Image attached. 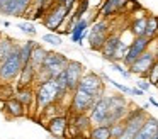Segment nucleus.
Wrapping results in <instances>:
<instances>
[{
    "mask_svg": "<svg viewBox=\"0 0 158 139\" xmlns=\"http://www.w3.org/2000/svg\"><path fill=\"white\" fill-rule=\"evenodd\" d=\"M61 100H65V98L61 95V88H60L56 78H49L43 83H38V87H36V108L39 114H43L51 105L60 104Z\"/></svg>",
    "mask_w": 158,
    "mask_h": 139,
    "instance_id": "nucleus-1",
    "label": "nucleus"
},
{
    "mask_svg": "<svg viewBox=\"0 0 158 139\" xmlns=\"http://www.w3.org/2000/svg\"><path fill=\"white\" fill-rule=\"evenodd\" d=\"M70 59L68 56H65L63 53H55V51H49L48 56H46L43 66L38 70V78L36 81L43 83V81L49 80V78H58L60 73L65 71V68L68 66Z\"/></svg>",
    "mask_w": 158,
    "mask_h": 139,
    "instance_id": "nucleus-2",
    "label": "nucleus"
},
{
    "mask_svg": "<svg viewBox=\"0 0 158 139\" xmlns=\"http://www.w3.org/2000/svg\"><path fill=\"white\" fill-rule=\"evenodd\" d=\"M22 66H24V63H22L21 53H19V43H17L15 49L5 59L0 61V81L10 83V81L17 80L19 75H21Z\"/></svg>",
    "mask_w": 158,
    "mask_h": 139,
    "instance_id": "nucleus-3",
    "label": "nucleus"
},
{
    "mask_svg": "<svg viewBox=\"0 0 158 139\" xmlns=\"http://www.w3.org/2000/svg\"><path fill=\"white\" fill-rule=\"evenodd\" d=\"M112 32V27H110V20L109 19H104V17H100V19H97L95 22L90 26L89 29V37H87V41H89V46L92 51H99L102 49V46L106 44L107 37H109V34Z\"/></svg>",
    "mask_w": 158,
    "mask_h": 139,
    "instance_id": "nucleus-4",
    "label": "nucleus"
},
{
    "mask_svg": "<svg viewBox=\"0 0 158 139\" xmlns=\"http://www.w3.org/2000/svg\"><path fill=\"white\" fill-rule=\"evenodd\" d=\"M70 12L65 5H60V3H53L48 9L46 15L43 17L41 24L49 31V32H58V29L65 24V20L68 19Z\"/></svg>",
    "mask_w": 158,
    "mask_h": 139,
    "instance_id": "nucleus-5",
    "label": "nucleus"
},
{
    "mask_svg": "<svg viewBox=\"0 0 158 139\" xmlns=\"http://www.w3.org/2000/svg\"><path fill=\"white\" fill-rule=\"evenodd\" d=\"M99 100L97 97L87 93L82 88H77L72 93V100H70V112L72 114H89V110L94 107V104Z\"/></svg>",
    "mask_w": 158,
    "mask_h": 139,
    "instance_id": "nucleus-6",
    "label": "nucleus"
},
{
    "mask_svg": "<svg viewBox=\"0 0 158 139\" xmlns=\"http://www.w3.org/2000/svg\"><path fill=\"white\" fill-rule=\"evenodd\" d=\"M78 88L85 90L87 93L94 95V97H97V98L106 95V81H104V78L100 76V75L94 73V71H85V75H83L82 80H80Z\"/></svg>",
    "mask_w": 158,
    "mask_h": 139,
    "instance_id": "nucleus-7",
    "label": "nucleus"
},
{
    "mask_svg": "<svg viewBox=\"0 0 158 139\" xmlns=\"http://www.w3.org/2000/svg\"><path fill=\"white\" fill-rule=\"evenodd\" d=\"M85 66H83L80 61H75V59H70L68 66L65 68V71L63 73H60V76L63 78V80L66 81V85H68V90L75 92L77 88H78L80 85V80H82V76L85 75Z\"/></svg>",
    "mask_w": 158,
    "mask_h": 139,
    "instance_id": "nucleus-8",
    "label": "nucleus"
},
{
    "mask_svg": "<svg viewBox=\"0 0 158 139\" xmlns=\"http://www.w3.org/2000/svg\"><path fill=\"white\" fill-rule=\"evenodd\" d=\"M110 110V93L100 97L99 100L94 104V107L89 110V117L92 121V125H106L107 115Z\"/></svg>",
    "mask_w": 158,
    "mask_h": 139,
    "instance_id": "nucleus-9",
    "label": "nucleus"
},
{
    "mask_svg": "<svg viewBox=\"0 0 158 139\" xmlns=\"http://www.w3.org/2000/svg\"><path fill=\"white\" fill-rule=\"evenodd\" d=\"M153 44V39H150V37L146 36H139V37H134L133 43L129 44V49H127V54L124 56L123 63L126 64L127 68L131 66V64L134 63V61L138 59V58L141 56V54L144 53V51L150 49V46Z\"/></svg>",
    "mask_w": 158,
    "mask_h": 139,
    "instance_id": "nucleus-10",
    "label": "nucleus"
},
{
    "mask_svg": "<svg viewBox=\"0 0 158 139\" xmlns=\"http://www.w3.org/2000/svg\"><path fill=\"white\" fill-rule=\"evenodd\" d=\"M155 61H156V56H155L153 51L151 49L144 51V53L129 66L131 75H138V76H141V78H146L148 73H150V70H151V66L155 64Z\"/></svg>",
    "mask_w": 158,
    "mask_h": 139,
    "instance_id": "nucleus-11",
    "label": "nucleus"
},
{
    "mask_svg": "<svg viewBox=\"0 0 158 139\" xmlns=\"http://www.w3.org/2000/svg\"><path fill=\"white\" fill-rule=\"evenodd\" d=\"M70 125V121L66 115H55L48 119V124L44 125L46 131L56 139H66V129Z\"/></svg>",
    "mask_w": 158,
    "mask_h": 139,
    "instance_id": "nucleus-12",
    "label": "nucleus"
},
{
    "mask_svg": "<svg viewBox=\"0 0 158 139\" xmlns=\"http://www.w3.org/2000/svg\"><path fill=\"white\" fill-rule=\"evenodd\" d=\"M90 26H92V20H90L89 17H82V19H78L75 22V26L72 27V31H70V41L75 43V44H82L83 41L89 37Z\"/></svg>",
    "mask_w": 158,
    "mask_h": 139,
    "instance_id": "nucleus-13",
    "label": "nucleus"
},
{
    "mask_svg": "<svg viewBox=\"0 0 158 139\" xmlns=\"http://www.w3.org/2000/svg\"><path fill=\"white\" fill-rule=\"evenodd\" d=\"M119 43H121V31H112L107 37L106 44L102 46L100 49V54H102L104 59H107L109 63L114 61V56H116V51L119 47Z\"/></svg>",
    "mask_w": 158,
    "mask_h": 139,
    "instance_id": "nucleus-14",
    "label": "nucleus"
},
{
    "mask_svg": "<svg viewBox=\"0 0 158 139\" xmlns=\"http://www.w3.org/2000/svg\"><path fill=\"white\" fill-rule=\"evenodd\" d=\"M126 3L127 0H104L99 7V15L104 17V19H110V17L124 12Z\"/></svg>",
    "mask_w": 158,
    "mask_h": 139,
    "instance_id": "nucleus-15",
    "label": "nucleus"
},
{
    "mask_svg": "<svg viewBox=\"0 0 158 139\" xmlns=\"http://www.w3.org/2000/svg\"><path fill=\"white\" fill-rule=\"evenodd\" d=\"M156 134H158V119L153 117V115H148L143 127L134 136V139H155Z\"/></svg>",
    "mask_w": 158,
    "mask_h": 139,
    "instance_id": "nucleus-16",
    "label": "nucleus"
},
{
    "mask_svg": "<svg viewBox=\"0 0 158 139\" xmlns=\"http://www.w3.org/2000/svg\"><path fill=\"white\" fill-rule=\"evenodd\" d=\"M36 78H38V70H36L31 63L24 64L22 70H21V75H19V78H17V88L19 87H32Z\"/></svg>",
    "mask_w": 158,
    "mask_h": 139,
    "instance_id": "nucleus-17",
    "label": "nucleus"
},
{
    "mask_svg": "<svg viewBox=\"0 0 158 139\" xmlns=\"http://www.w3.org/2000/svg\"><path fill=\"white\" fill-rule=\"evenodd\" d=\"M70 124H73L80 131V134H83L85 137H89L90 131H92V121H90L89 114H72Z\"/></svg>",
    "mask_w": 158,
    "mask_h": 139,
    "instance_id": "nucleus-18",
    "label": "nucleus"
},
{
    "mask_svg": "<svg viewBox=\"0 0 158 139\" xmlns=\"http://www.w3.org/2000/svg\"><path fill=\"white\" fill-rule=\"evenodd\" d=\"M14 95L26 108L27 107H36V90L32 87H19Z\"/></svg>",
    "mask_w": 158,
    "mask_h": 139,
    "instance_id": "nucleus-19",
    "label": "nucleus"
},
{
    "mask_svg": "<svg viewBox=\"0 0 158 139\" xmlns=\"http://www.w3.org/2000/svg\"><path fill=\"white\" fill-rule=\"evenodd\" d=\"M4 110L7 112V115H9V117H12V119H19V117H24V115H26V107L15 97L7 98V100H5Z\"/></svg>",
    "mask_w": 158,
    "mask_h": 139,
    "instance_id": "nucleus-20",
    "label": "nucleus"
},
{
    "mask_svg": "<svg viewBox=\"0 0 158 139\" xmlns=\"http://www.w3.org/2000/svg\"><path fill=\"white\" fill-rule=\"evenodd\" d=\"M36 44H38V41H34L32 37L19 43V53H21V58H22V63L24 64H27L31 61V56H32V51H34Z\"/></svg>",
    "mask_w": 158,
    "mask_h": 139,
    "instance_id": "nucleus-21",
    "label": "nucleus"
},
{
    "mask_svg": "<svg viewBox=\"0 0 158 139\" xmlns=\"http://www.w3.org/2000/svg\"><path fill=\"white\" fill-rule=\"evenodd\" d=\"M146 20H148V15H139V17H134V19L131 20L127 29L133 32L134 37H139V36H144V34H146Z\"/></svg>",
    "mask_w": 158,
    "mask_h": 139,
    "instance_id": "nucleus-22",
    "label": "nucleus"
},
{
    "mask_svg": "<svg viewBox=\"0 0 158 139\" xmlns=\"http://www.w3.org/2000/svg\"><path fill=\"white\" fill-rule=\"evenodd\" d=\"M48 53H49V51L46 49L43 44L38 43V44H36V47H34V51H32V56H31V61H29V63H31L36 70H39V68L43 66V63H44Z\"/></svg>",
    "mask_w": 158,
    "mask_h": 139,
    "instance_id": "nucleus-23",
    "label": "nucleus"
},
{
    "mask_svg": "<svg viewBox=\"0 0 158 139\" xmlns=\"http://www.w3.org/2000/svg\"><path fill=\"white\" fill-rule=\"evenodd\" d=\"M15 46H17V41L15 39L7 37V36H2V39H0V61L5 59V58L15 49Z\"/></svg>",
    "mask_w": 158,
    "mask_h": 139,
    "instance_id": "nucleus-24",
    "label": "nucleus"
},
{
    "mask_svg": "<svg viewBox=\"0 0 158 139\" xmlns=\"http://www.w3.org/2000/svg\"><path fill=\"white\" fill-rule=\"evenodd\" d=\"M89 139H112L109 125H94L89 134Z\"/></svg>",
    "mask_w": 158,
    "mask_h": 139,
    "instance_id": "nucleus-25",
    "label": "nucleus"
},
{
    "mask_svg": "<svg viewBox=\"0 0 158 139\" xmlns=\"http://www.w3.org/2000/svg\"><path fill=\"white\" fill-rule=\"evenodd\" d=\"M146 37L155 39L158 36V17L153 14H148V20H146Z\"/></svg>",
    "mask_w": 158,
    "mask_h": 139,
    "instance_id": "nucleus-26",
    "label": "nucleus"
},
{
    "mask_svg": "<svg viewBox=\"0 0 158 139\" xmlns=\"http://www.w3.org/2000/svg\"><path fill=\"white\" fill-rule=\"evenodd\" d=\"M41 41L43 43H48V44H51V46H55V47H60V46H63V37H61V34H58V32H46V34H43L41 36Z\"/></svg>",
    "mask_w": 158,
    "mask_h": 139,
    "instance_id": "nucleus-27",
    "label": "nucleus"
},
{
    "mask_svg": "<svg viewBox=\"0 0 158 139\" xmlns=\"http://www.w3.org/2000/svg\"><path fill=\"white\" fill-rule=\"evenodd\" d=\"M15 27H17L21 32H24L27 37H34L36 34H38V29L34 27V24H32L31 20H21V22L15 24Z\"/></svg>",
    "mask_w": 158,
    "mask_h": 139,
    "instance_id": "nucleus-28",
    "label": "nucleus"
},
{
    "mask_svg": "<svg viewBox=\"0 0 158 139\" xmlns=\"http://www.w3.org/2000/svg\"><path fill=\"white\" fill-rule=\"evenodd\" d=\"M100 76L104 78V81H107V83L112 85L114 88H117L121 93H124V95H133V88H131V87H127V85H123V83H119V81L112 80V78H109L106 73H100Z\"/></svg>",
    "mask_w": 158,
    "mask_h": 139,
    "instance_id": "nucleus-29",
    "label": "nucleus"
},
{
    "mask_svg": "<svg viewBox=\"0 0 158 139\" xmlns=\"http://www.w3.org/2000/svg\"><path fill=\"white\" fill-rule=\"evenodd\" d=\"M110 68H112L114 71H117L119 75H123V78H126V80L131 76L129 68H127L124 63H119V61H112V63H110Z\"/></svg>",
    "mask_w": 158,
    "mask_h": 139,
    "instance_id": "nucleus-30",
    "label": "nucleus"
},
{
    "mask_svg": "<svg viewBox=\"0 0 158 139\" xmlns=\"http://www.w3.org/2000/svg\"><path fill=\"white\" fill-rule=\"evenodd\" d=\"M124 129H126V122L124 121L116 122V124L110 125V136H112V139H119L121 136H123Z\"/></svg>",
    "mask_w": 158,
    "mask_h": 139,
    "instance_id": "nucleus-31",
    "label": "nucleus"
},
{
    "mask_svg": "<svg viewBox=\"0 0 158 139\" xmlns=\"http://www.w3.org/2000/svg\"><path fill=\"white\" fill-rule=\"evenodd\" d=\"M148 81L151 83V87H156L158 88V61H155V64L151 66L150 73H148Z\"/></svg>",
    "mask_w": 158,
    "mask_h": 139,
    "instance_id": "nucleus-32",
    "label": "nucleus"
},
{
    "mask_svg": "<svg viewBox=\"0 0 158 139\" xmlns=\"http://www.w3.org/2000/svg\"><path fill=\"white\" fill-rule=\"evenodd\" d=\"M136 87L141 88L143 92H148V90L151 88V83L148 81V78H141V76H139V78L136 80Z\"/></svg>",
    "mask_w": 158,
    "mask_h": 139,
    "instance_id": "nucleus-33",
    "label": "nucleus"
},
{
    "mask_svg": "<svg viewBox=\"0 0 158 139\" xmlns=\"http://www.w3.org/2000/svg\"><path fill=\"white\" fill-rule=\"evenodd\" d=\"M53 3H55V0H32V7H44V9H49Z\"/></svg>",
    "mask_w": 158,
    "mask_h": 139,
    "instance_id": "nucleus-34",
    "label": "nucleus"
},
{
    "mask_svg": "<svg viewBox=\"0 0 158 139\" xmlns=\"http://www.w3.org/2000/svg\"><path fill=\"white\" fill-rule=\"evenodd\" d=\"M146 92H143L141 88H138V87H133V97H141V95H144Z\"/></svg>",
    "mask_w": 158,
    "mask_h": 139,
    "instance_id": "nucleus-35",
    "label": "nucleus"
},
{
    "mask_svg": "<svg viewBox=\"0 0 158 139\" xmlns=\"http://www.w3.org/2000/svg\"><path fill=\"white\" fill-rule=\"evenodd\" d=\"M17 2L21 3V5H24L26 9H27V10L31 9V5H32V0H17Z\"/></svg>",
    "mask_w": 158,
    "mask_h": 139,
    "instance_id": "nucleus-36",
    "label": "nucleus"
},
{
    "mask_svg": "<svg viewBox=\"0 0 158 139\" xmlns=\"http://www.w3.org/2000/svg\"><path fill=\"white\" fill-rule=\"evenodd\" d=\"M148 102H150V105H155V107H156V108H158V100H156V98H153V97H150V100H148Z\"/></svg>",
    "mask_w": 158,
    "mask_h": 139,
    "instance_id": "nucleus-37",
    "label": "nucleus"
},
{
    "mask_svg": "<svg viewBox=\"0 0 158 139\" xmlns=\"http://www.w3.org/2000/svg\"><path fill=\"white\" fill-rule=\"evenodd\" d=\"M155 53V56H156V61H158V41H156V44H155V49H151Z\"/></svg>",
    "mask_w": 158,
    "mask_h": 139,
    "instance_id": "nucleus-38",
    "label": "nucleus"
},
{
    "mask_svg": "<svg viewBox=\"0 0 158 139\" xmlns=\"http://www.w3.org/2000/svg\"><path fill=\"white\" fill-rule=\"evenodd\" d=\"M66 0H55V3H60V5H65Z\"/></svg>",
    "mask_w": 158,
    "mask_h": 139,
    "instance_id": "nucleus-39",
    "label": "nucleus"
},
{
    "mask_svg": "<svg viewBox=\"0 0 158 139\" xmlns=\"http://www.w3.org/2000/svg\"><path fill=\"white\" fill-rule=\"evenodd\" d=\"M155 139H158V134H156V137H155Z\"/></svg>",
    "mask_w": 158,
    "mask_h": 139,
    "instance_id": "nucleus-40",
    "label": "nucleus"
},
{
    "mask_svg": "<svg viewBox=\"0 0 158 139\" xmlns=\"http://www.w3.org/2000/svg\"><path fill=\"white\" fill-rule=\"evenodd\" d=\"M0 39H2V34H0Z\"/></svg>",
    "mask_w": 158,
    "mask_h": 139,
    "instance_id": "nucleus-41",
    "label": "nucleus"
}]
</instances>
